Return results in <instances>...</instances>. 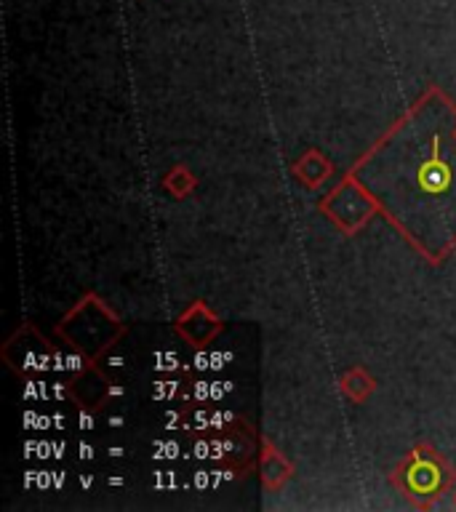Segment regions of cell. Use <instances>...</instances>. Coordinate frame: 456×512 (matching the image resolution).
<instances>
[{"mask_svg":"<svg viewBox=\"0 0 456 512\" xmlns=\"http://www.w3.org/2000/svg\"><path fill=\"white\" fill-rule=\"evenodd\" d=\"M123 334H126V323L96 294L83 296L56 323V336L86 363H99V358L107 355Z\"/></svg>","mask_w":456,"mask_h":512,"instance_id":"cell-1","label":"cell"},{"mask_svg":"<svg viewBox=\"0 0 456 512\" xmlns=\"http://www.w3.org/2000/svg\"><path fill=\"white\" fill-rule=\"evenodd\" d=\"M390 483L411 507L432 510L440 496L451 494L456 488V467L448 464L440 451L427 443H419L392 470Z\"/></svg>","mask_w":456,"mask_h":512,"instance_id":"cell-2","label":"cell"},{"mask_svg":"<svg viewBox=\"0 0 456 512\" xmlns=\"http://www.w3.org/2000/svg\"><path fill=\"white\" fill-rule=\"evenodd\" d=\"M291 171H294V176L304 184V187L315 190V187H320V184L326 182L328 176L334 174V163H331L320 150H307L302 158L291 166Z\"/></svg>","mask_w":456,"mask_h":512,"instance_id":"cell-9","label":"cell"},{"mask_svg":"<svg viewBox=\"0 0 456 512\" xmlns=\"http://www.w3.org/2000/svg\"><path fill=\"white\" fill-rule=\"evenodd\" d=\"M339 390H342L352 403H366V400L374 395L376 379L368 374L366 368L355 366L339 376Z\"/></svg>","mask_w":456,"mask_h":512,"instance_id":"cell-10","label":"cell"},{"mask_svg":"<svg viewBox=\"0 0 456 512\" xmlns=\"http://www.w3.org/2000/svg\"><path fill=\"white\" fill-rule=\"evenodd\" d=\"M318 208L320 214H326L344 235H355L379 211V203L363 190V184L347 176L344 182L336 184L334 190L320 200Z\"/></svg>","mask_w":456,"mask_h":512,"instance_id":"cell-4","label":"cell"},{"mask_svg":"<svg viewBox=\"0 0 456 512\" xmlns=\"http://www.w3.org/2000/svg\"><path fill=\"white\" fill-rule=\"evenodd\" d=\"M67 392H70V398L75 400L80 408L99 411V408H104V403L110 400L112 384L110 379H107V374H104L96 363H83V366L78 368V374L67 382Z\"/></svg>","mask_w":456,"mask_h":512,"instance_id":"cell-7","label":"cell"},{"mask_svg":"<svg viewBox=\"0 0 456 512\" xmlns=\"http://www.w3.org/2000/svg\"><path fill=\"white\" fill-rule=\"evenodd\" d=\"M451 502H454V510H456V488L451 491Z\"/></svg>","mask_w":456,"mask_h":512,"instance_id":"cell-12","label":"cell"},{"mask_svg":"<svg viewBox=\"0 0 456 512\" xmlns=\"http://www.w3.org/2000/svg\"><path fill=\"white\" fill-rule=\"evenodd\" d=\"M0 355H3L6 366L14 374L27 376V379L43 374V371L54 366V347L32 323H24L22 328H16L14 336L3 344Z\"/></svg>","mask_w":456,"mask_h":512,"instance_id":"cell-5","label":"cell"},{"mask_svg":"<svg viewBox=\"0 0 456 512\" xmlns=\"http://www.w3.org/2000/svg\"><path fill=\"white\" fill-rule=\"evenodd\" d=\"M174 331L182 336L190 347H208V344H214L216 336L222 334L224 323L203 299H195V302L174 320Z\"/></svg>","mask_w":456,"mask_h":512,"instance_id":"cell-6","label":"cell"},{"mask_svg":"<svg viewBox=\"0 0 456 512\" xmlns=\"http://www.w3.org/2000/svg\"><path fill=\"white\" fill-rule=\"evenodd\" d=\"M208 438H211V459L227 470L243 475L259 464L262 438L238 416H227L219 427L208 432Z\"/></svg>","mask_w":456,"mask_h":512,"instance_id":"cell-3","label":"cell"},{"mask_svg":"<svg viewBox=\"0 0 456 512\" xmlns=\"http://www.w3.org/2000/svg\"><path fill=\"white\" fill-rule=\"evenodd\" d=\"M195 187H198V176L192 174L187 166H182V163L171 168V171L163 176V190H166L168 195L176 200H182V198H187V195H192V192H195Z\"/></svg>","mask_w":456,"mask_h":512,"instance_id":"cell-11","label":"cell"},{"mask_svg":"<svg viewBox=\"0 0 456 512\" xmlns=\"http://www.w3.org/2000/svg\"><path fill=\"white\" fill-rule=\"evenodd\" d=\"M256 470H259L262 486L267 488V491H272V494H278L280 488L294 478V464L288 462L286 454L272 446L270 440H262V456H259Z\"/></svg>","mask_w":456,"mask_h":512,"instance_id":"cell-8","label":"cell"}]
</instances>
